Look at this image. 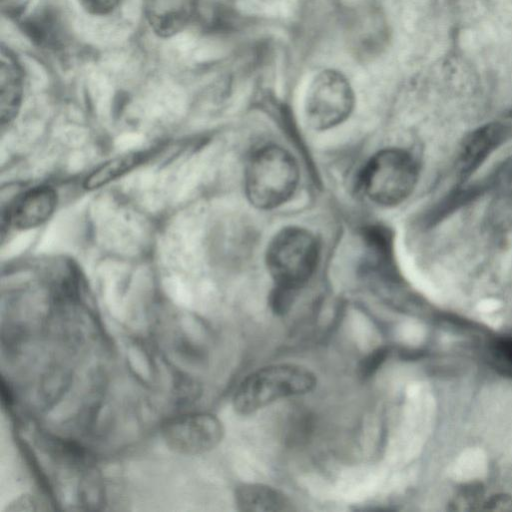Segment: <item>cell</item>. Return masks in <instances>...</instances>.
<instances>
[{"label":"cell","mask_w":512,"mask_h":512,"mask_svg":"<svg viewBox=\"0 0 512 512\" xmlns=\"http://www.w3.org/2000/svg\"><path fill=\"white\" fill-rule=\"evenodd\" d=\"M508 133V127L502 123L487 124L472 132L460 151V174L470 176L505 141Z\"/></svg>","instance_id":"cell-9"},{"label":"cell","mask_w":512,"mask_h":512,"mask_svg":"<svg viewBox=\"0 0 512 512\" xmlns=\"http://www.w3.org/2000/svg\"><path fill=\"white\" fill-rule=\"evenodd\" d=\"M316 384V375L305 366L271 364L251 372L239 383L233 407L237 413L248 415L275 401L309 393Z\"/></svg>","instance_id":"cell-1"},{"label":"cell","mask_w":512,"mask_h":512,"mask_svg":"<svg viewBox=\"0 0 512 512\" xmlns=\"http://www.w3.org/2000/svg\"><path fill=\"white\" fill-rule=\"evenodd\" d=\"M224 436L222 422L207 412L188 413L169 420L162 428L166 446L182 455H199L216 448Z\"/></svg>","instance_id":"cell-6"},{"label":"cell","mask_w":512,"mask_h":512,"mask_svg":"<svg viewBox=\"0 0 512 512\" xmlns=\"http://www.w3.org/2000/svg\"><path fill=\"white\" fill-rule=\"evenodd\" d=\"M235 503L241 511L283 512L293 509L290 499L280 490L259 483L240 485L235 491Z\"/></svg>","instance_id":"cell-11"},{"label":"cell","mask_w":512,"mask_h":512,"mask_svg":"<svg viewBox=\"0 0 512 512\" xmlns=\"http://www.w3.org/2000/svg\"><path fill=\"white\" fill-rule=\"evenodd\" d=\"M354 101L347 78L339 71L323 70L308 88L304 107L306 121L316 130L334 127L350 115Z\"/></svg>","instance_id":"cell-5"},{"label":"cell","mask_w":512,"mask_h":512,"mask_svg":"<svg viewBox=\"0 0 512 512\" xmlns=\"http://www.w3.org/2000/svg\"><path fill=\"white\" fill-rule=\"evenodd\" d=\"M0 58V123L4 131L15 120L21 108L23 73L9 49L2 47Z\"/></svg>","instance_id":"cell-10"},{"label":"cell","mask_w":512,"mask_h":512,"mask_svg":"<svg viewBox=\"0 0 512 512\" xmlns=\"http://www.w3.org/2000/svg\"><path fill=\"white\" fill-rule=\"evenodd\" d=\"M419 168L413 156L402 149H385L374 155L361 175L364 193L371 201L394 206L413 192Z\"/></svg>","instance_id":"cell-4"},{"label":"cell","mask_w":512,"mask_h":512,"mask_svg":"<svg viewBox=\"0 0 512 512\" xmlns=\"http://www.w3.org/2000/svg\"><path fill=\"white\" fill-rule=\"evenodd\" d=\"M318 254L316 238L306 229L286 227L278 232L266 252L276 290L291 294L305 284L314 273Z\"/></svg>","instance_id":"cell-3"},{"label":"cell","mask_w":512,"mask_h":512,"mask_svg":"<svg viewBox=\"0 0 512 512\" xmlns=\"http://www.w3.org/2000/svg\"><path fill=\"white\" fill-rule=\"evenodd\" d=\"M142 159L141 153H129L110 159L99 165L86 177L84 187L88 190L100 188L130 171Z\"/></svg>","instance_id":"cell-12"},{"label":"cell","mask_w":512,"mask_h":512,"mask_svg":"<svg viewBox=\"0 0 512 512\" xmlns=\"http://www.w3.org/2000/svg\"><path fill=\"white\" fill-rule=\"evenodd\" d=\"M197 0H143L146 19L153 31L161 37H170L190 22Z\"/></svg>","instance_id":"cell-8"},{"label":"cell","mask_w":512,"mask_h":512,"mask_svg":"<svg viewBox=\"0 0 512 512\" xmlns=\"http://www.w3.org/2000/svg\"><path fill=\"white\" fill-rule=\"evenodd\" d=\"M298 180V167L291 154L279 146H264L248 161L246 195L255 207L272 209L293 195Z\"/></svg>","instance_id":"cell-2"},{"label":"cell","mask_w":512,"mask_h":512,"mask_svg":"<svg viewBox=\"0 0 512 512\" xmlns=\"http://www.w3.org/2000/svg\"><path fill=\"white\" fill-rule=\"evenodd\" d=\"M121 0H79L81 6L90 14L105 15L113 11Z\"/></svg>","instance_id":"cell-14"},{"label":"cell","mask_w":512,"mask_h":512,"mask_svg":"<svg viewBox=\"0 0 512 512\" xmlns=\"http://www.w3.org/2000/svg\"><path fill=\"white\" fill-rule=\"evenodd\" d=\"M39 501L30 494H24L15 498L4 509V511H36L39 509Z\"/></svg>","instance_id":"cell-15"},{"label":"cell","mask_w":512,"mask_h":512,"mask_svg":"<svg viewBox=\"0 0 512 512\" xmlns=\"http://www.w3.org/2000/svg\"><path fill=\"white\" fill-rule=\"evenodd\" d=\"M57 203V192L50 185H38L26 190L2 211V239L10 227L28 230L41 226L54 214Z\"/></svg>","instance_id":"cell-7"},{"label":"cell","mask_w":512,"mask_h":512,"mask_svg":"<svg viewBox=\"0 0 512 512\" xmlns=\"http://www.w3.org/2000/svg\"><path fill=\"white\" fill-rule=\"evenodd\" d=\"M496 349L501 357L512 364V339H501L496 344Z\"/></svg>","instance_id":"cell-17"},{"label":"cell","mask_w":512,"mask_h":512,"mask_svg":"<svg viewBox=\"0 0 512 512\" xmlns=\"http://www.w3.org/2000/svg\"><path fill=\"white\" fill-rule=\"evenodd\" d=\"M386 356L387 350L384 348H379L373 351L363 360L360 366L361 376L366 378L373 375L379 366H381V364L384 362Z\"/></svg>","instance_id":"cell-13"},{"label":"cell","mask_w":512,"mask_h":512,"mask_svg":"<svg viewBox=\"0 0 512 512\" xmlns=\"http://www.w3.org/2000/svg\"><path fill=\"white\" fill-rule=\"evenodd\" d=\"M486 505L487 509L492 510H512V498L505 495L493 496Z\"/></svg>","instance_id":"cell-16"}]
</instances>
